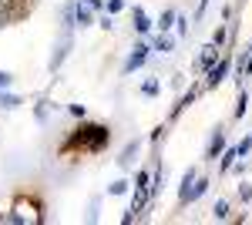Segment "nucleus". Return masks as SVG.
<instances>
[{
  "mask_svg": "<svg viewBox=\"0 0 252 225\" xmlns=\"http://www.w3.org/2000/svg\"><path fill=\"white\" fill-rule=\"evenodd\" d=\"M108 141H111V131H108L104 125H84V128H78V131L61 145V155H71L74 148H81V151H101Z\"/></svg>",
  "mask_w": 252,
  "mask_h": 225,
  "instance_id": "obj_1",
  "label": "nucleus"
},
{
  "mask_svg": "<svg viewBox=\"0 0 252 225\" xmlns=\"http://www.w3.org/2000/svg\"><path fill=\"white\" fill-rule=\"evenodd\" d=\"M205 188H209V178H192V182H182V195H178V202H182V205H192V202H198V198L205 195Z\"/></svg>",
  "mask_w": 252,
  "mask_h": 225,
  "instance_id": "obj_2",
  "label": "nucleus"
},
{
  "mask_svg": "<svg viewBox=\"0 0 252 225\" xmlns=\"http://www.w3.org/2000/svg\"><path fill=\"white\" fill-rule=\"evenodd\" d=\"M229 67H232V61L229 57H219L212 67H209V77H205V88H219L222 81H225V74H229Z\"/></svg>",
  "mask_w": 252,
  "mask_h": 225,
  "instance_id": "obj_3",
  "label": "nucleus"
},
{
  "mask_svg": "<svg viewBox=\"0 0 252 225\" xmlns=\"http://www.w3.org/2000/svg\"><path fill=\"white\" fill-rule=\"evenodd\" d=\"M148 51H152L148 44H135V51H131V57L125 61V74H131V71H138V67H141V64L148 61Z\"/></svg>",
  "mask_w": 252,
  "mask_h": 225,
  "instance_id": "obj_4",
  "label": "nucleus"
},
{
  "mask_svg": "<svg viewBox=\"0 0 252 225\" xmlns=\"http://www.w3.org/2000/svg\"><path fill=\"white\" fill-rule=\"evenodd\" d=\"M225 151V128H215V134H212V141H209V158H219Z\"/></svg>",
  "mask_w": 252,
  "mask_h": 225,
  "instance_id": "obj_5",
  "label": "nucleus"
},
{
  "mask_svg": "<svg viewBox=\"0 0 252 225\" xmlns=\"http://www.w3.org/2000/svg\"><path fill=\"white\" fill-rule=\"evenodd\" d=\"M215 61H219V47H215V44H209V47H205V54L198 57V64H195V67H198V71H209Z\"/></svg>",
  "mask_w": 252,
  "mask_h": 225,
  "instance_id": "obj_6",
  "label": "nucleus"
},
{
  "mask_svg": "<svg viewBox=\"0 0 252 225\" xmlns=\"http://www.w3.org/2000/svg\"><path fill=\"white\" fill-rule=\"evenodd\" d=\"M91 20H94V10H91L88 3H78V7H74V24H81V27H88Z\"/></svg>",
  "mask_w": 252,
  "mask_h": 225,
  "instance_id": "obj_7",
  "label": "nucleus"
},
{
  "mask_svg": "<svg viewBox=\"0 0 252 225\" xmlns=\"http://www.w3.org/2000/svg\"><path fill=\"white\" fill-rule=\"evenodd\" d=\"M67 51H71V37L64 34V40H61V47H58V54L51 57V71H58V67H61V61L67 57Z\"/></svg>",
  "mask_w": 252,
  "mask_h": 225,
  "instance_id": "obj_8",
  "label": "nucleus"
},
{
  "mask_svg": "<svg viewBox=\"0 0 252 225\" xmlns=\"http://www.w3.org/2000/svg\"><path fill=\"white\" fill-rule=\"evenodd\" d=\"M135 155H138V141H131V145H125V151H121V158H118V165H121V168H131Z\"/></svg>",
  "mask_w": 252,
  "mask_h": 225,
  "instance_id": "obj_9",
  "label": "nucleus"
},
{
  "mask_svg": "<svg viewBox=\"0 0 252 225\" xmlns=\"http://www.w3.org/2000/svg\"><path fill=\"white\" fill-rule=\"evenodd\" d=\"M152 47H155V51H161V54H168V51H172V47H175V40L168 37L165 31H161V34H158V37L152 40Z\"/></svg>",
  "mask_w": 252,
  "mask_h": 225,
  "instance_id": "obj_10",
  "label": "nucleus"
},
{
  "mask_svg": "<svg viewBox=\"0 0 252 225\" xmlns=\"http://www.w3.org/2000/svg\"><path fill=\"white\" fill-rule=\"evenodd\" d=\"M135 27H138V34H148V31H152V20L145 17L141 7H135Z\"/></svg>",
  "mask_w": 252,
  "mask_h": 225,
  "instance_id": "obj_11",
  "label": "nucleus"
},
{
  "mask_svg": "<svg viewBox=\"0 0 252 225\" xmlns=\"http://www.w3.org/2000/svg\"><path fill=\"white\" fill-rule=\"evenodd\" d=\"M219 158H222V165H219V171H222V175H225V171H229V168H232V165H235V158H239V151H222V155H219Z\"/></svg>",
  "mask_w": 252,
  "mask_h": 225,
  "instance_id": "obj_12",
  "label": "nucleus"
},
{
  "mask_svg": "<svg viewBox=\"0 0 252 225\" xmlns=\"http://www.w3.org/2000/svg\"><path fill=\"white\" fill-rule=\"evenodd\" d=\"M246 111H249V94L239 91V101H235V118H242Z\"/></svg>",
  "mask_w": 252,
  "mask_h": 225,
  "instance_id": "obj_13",
  "label": "nucleus"
},
{
  "mask_svg": "<svg viewBox=\"0 0 252 225\" xmlns=\"http://www.w3.org/2000/svg\"><path fill=\"white\" fill-rule=\"evenodd\" d=\"M212 215H215V219H219V222H225V219H229V202H215Z\"/></svg>",
  "mask_w": 252,
  "mask_h": 225,
  "instance_id": "obj_14",
  "label": "nucleus"
},
{
  "mask_svg": "<svg viewBox=\"0 0 252 225\" xmlns=\"http://www.w3.org/2000/svg\"><path fill=\"white\" fill-rule=\"evenodd\" d=\"M17 104H20V97H14V94H0V108L10 111V108H17Z\"/></svg>",
  "mask_w": 252,
  "mask_h": 225,
  "instance_id": "obj_15",
  "label": "nucleus"
},
{
  "mask_svg": "<svg viewBox=\"0 0 252 225\" xmlns=\"http://www.w3.org/2000/svg\"><path fill=\"white\" fill-rule=\"evenodd\" d=\"M172 20H175V10H165V14L158 17V27H161V31H168V27H172Z\"/></svg>",
  "mask_w": 252,
  "mask_h": 225,
  "instance_id": "obj_16",
  "label": "nucleus"
},
{
  "mask_svg": "<svg viewBox=\"0 0 252 225\" xmlns=\"http://www.w3.org/2000/svg\"><path fill=\"white\" fill-rule=\"evenodd\" d=\"M135 182H138L135 188H145V192H148V188H152V185H148V182H152V175H148V171H138V178H135Z\"/></svg>",
  "mask_w": 252,
  "mask_h": 225,
  "instance_id": "obj_17",
  "label": "nucleus"
},
{
  "mask_svg": "<svg viewBox=\"0 0 252 225\" xmlns=\"http://www.w3.org/2000/svg\"><path fill=\"white\" fill-rule=\"evenodd\" d=\"M125 10V0H108V14H121Z\"/></svg>",
  "mask_w": 252,
  "mask_h": 225,
  "instance_id": "obj_18",
  "label": "nucleus"
},
{
  "mask_svg": "<svg viewBox=\"0 0 252 225\" xmlns=\"http://www.w3.org/2000/svg\"><path fill=\"white\" fill-rule=\"evenodd\" d=\"M108 192H111V195H125V192H128V182H115Z\"/></svg>",
  "mask_w": 252,
  "mask_h": 225,
  "instance_id": "obj_19",
  "label": "nucleus"
},
{
  "mask_svg": "<svg viewBox=\"0 0 252 225\" xmlns=\"http://www.w3.org/2000/svg\"><path fill=\"white\" fill-rule=\"evenodd\" d=\"M212 44H215V47H219V44H225V27H219V31L212 34Z\"/></svg>",
  "mask_w": 252,
  "mask_h": 225,
  "instance_id": "obj_20",
  "label": "nucleus"
},
{
  "mask_svg": "<svg viewBox=\"0 0 252 225\" xmlns=\"http://www.w3.org/2000/svg\"><path fill=\"white\" fill-rule=\"evenodd\" d=\"M141 91L148 94V97H152V94H158V81H145V88H141Z\"/></svg>",
  "mask_w": 252,
  "mask_h": 225,
  "instance_id": "obj_21",
  "label": "nucleus"
},
{
  "mask_svg": "<svg viewBox=\"0 0 252 225\" xmlns=\"http://www.w3.org/2000/svg\"><path fill=\"white\" fill-rule=\"evenodd\" d=\"M239 198H242V202H249V198H252V188L249 185H239Z\"/></svg>",
  "mask_w": 252,
  "mask_h": 225,
  "instance_id": "obj_22",
  "label": "nucleus"
},
{
  "mask_svg": "<svg viewBox=\"0 0 252 225\" xmlns=\"http://www.w3.org/2000/svg\"><path fill=\"white\" fill-rule=\"evenodd\" d=\"M249 148H252V141H242V145L235 148V151H239V158H246V155H249Z\"/></svg>",
  "mask_w": 252,
  "mask_h": 225,
  "instance_id": "obj_23",
  "label": "nucleus"
},
{
  "mask_svg": "<svg viewBox=\"0 0 252 225\" xmlns=\"http://www.w3.org/2000/svg\"><path fill=\"white\" fill-rule=\"evenodd\" d=\"M175 20H178V34H189V20L185 17H175Z\"/></svg>",
  "mask_w": 252,
  "mask_h": 225,
  "instance_id": "obj_24",
  "label": "nucleus"
},
{
  "mask_svg": "<svg viewBox=\"0 0 252 225\" xmlns=\"http://www.w3.org/2000/svg\"><path fill=\"white\" fill-rule=\"evenodd\" d=\"M7 84H10V74H3V71H0V91H3Z\"/></svg>",
  "mask_w": 252,
  "mask_h": 225,
  "instance_id": "obj_25",
  "label": "nucleus"
},
{
  "mask_svg": "<svg viewBox=\"0 0 252 225\" xmlns=\"http://www.w3.org/2000/svg\"><path fill=\"white\" fill-rule=\"evenodd\" d=\"M205 7H209V0H202V3H198V14H195V17H202V14H205Z\"/></svg>",
  "mask_w": 252,
  "mask_h": 225,
  "instance_id": "obj_26",
  "label": "nucleus"
},
{
  "mask_svg": "<svg viewBox=\"0 0 252 225\" xmlns=\"http://www.w3.org/2000/svg\"><path fill=\"white\" fill-rule=\"evenodd\" d=\"M249 141H252V138H249Z\"/></svg>",
  "mask_w": 252,
  "mask_h": 225,
  "instance_id": "obj_27",
  "label": "nucleus"
}]
</instances>
